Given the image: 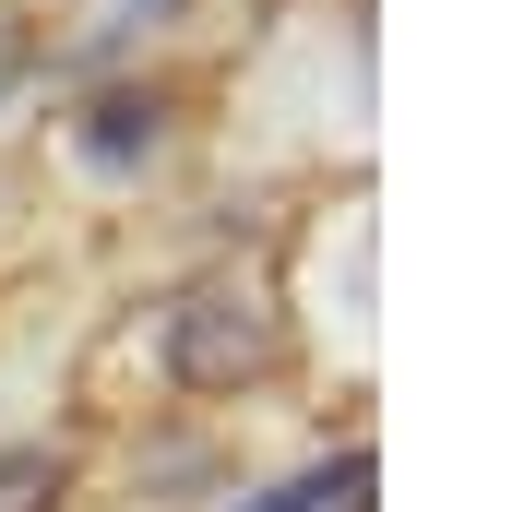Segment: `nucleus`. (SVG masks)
Returning <instances> with one entry per match:
<instances>
[{
  "label": "nucleus",
  "mask_w": 512,
  "mask_h": 512,
  "mask_svg": "<svg viewBox=\"0 0 512 512\" xmlns=\"http://www.w3.org/2000/svg\"><path fill=\"white\" fill-rule=\"evenodd\" d=\"M286 358V322H274V298L262 286H203L179 322H167V370L191 393H227V382H262Z\"/></svg>",
  "instance_id": "f257e3e1"
},
{
  "label": "nucleus",
  "mask_w": 512,
  "mask_h": 512,
  "mask_svg": "<svg viewBox=\"0 0 512 512\" xmlns=\"http://www.w3.org/2000/svg\"><path fill=\"white\" fill-rule=\"evenodd\" d=\"M358 489H370V453H334V465H310L274 501H239V512H334V501H358Z\"/></svg>",
  "instance_id": "f03ea898"
},
{
  "label": "nucleus",
  "mask_w": 512,
  "mask_h": 512,
  "mask_svg": "<svg viewBox=\"0 0 512 512\" xmlns=\"http://www.w3.org/2000/svg\"><path fill=\"white\" fill-rule=\"evenodd\" d=\"M0 512H60V465L48 453H0Z\"/></svg>",
  "instance_id": "7ed1b4c3"
},
{
  "label": "nucleus",
  "mask_w": 512,
  "mask_h": 512,
  "mask_svg": "<svg viewBox=\"0 0 512 512\" xmlns=\"http://www.w3.org/2000/svg\"><path fill=\"white\" fill-rule=\"evenodd\" d=\"M131 143H155V96H108L96 108V155H131Z\"/></svg>",
  "instance_id": "20e7f679"
}]
</instances>
